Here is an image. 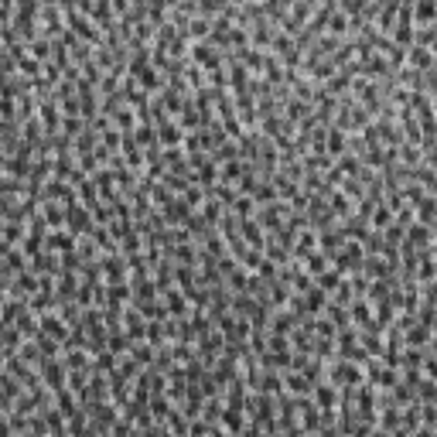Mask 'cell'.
Returning a JSON list of instances; mask_svg holds the SVG:
<instances>
[{
    "label": "cell",
    "mask_w": 437,
    "mask_h": 437,
    "mask_svg": "<svg viewBox=\"0 0 437 437\" xmlns=\"http://www.w3.org/2000/svg\"><path fill=\"white\" fill-rule=\"evenodd\" d=\"M386 222H390V209H386V205H383V209L376 212V226H386Z\"/></svg>",
    "instance_id": "1"
}]
</instances>
